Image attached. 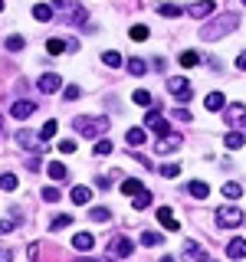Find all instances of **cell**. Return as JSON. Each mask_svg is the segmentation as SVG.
Wrapping results in <instances>:
<instances>
[{"instance_id": "45", "label": "cell", "mask_w": 246, "mask_h": 262, "mask_svg": "<svg viewBox=\"0 0 246 262\" xmlns=\"http://www.w3.org/2000/svg\"><path fill=\"white\" fill-rule=\"evenodd\" d=\"M59 151H63V154H72V151H76V141H69V138H66V141H59Z\"/></svg>"}, {"instance_id": "7", "label": "cell", "mask_w": 246, "mask_h": 262, "mask_svg": "<svg viewBox=\"0 0 246 262\" xmlns=\"http://www.w3.org/2000/svg\"><path fill=\"white\" fill-rule=\"evenodd\" d=\"M131 252H135V243L128 239V236H115L109 243V256H118V259H128Z\"/></svg>"}, {"instance_id": "14", "label": "cell", "mask_w": 246, "mask_h": 262, "mask_svg": "<svg viewBox=\"0 0 246 262\" xmlns=\"http://www.w3.org/2000/svg\"><path fill=\"white\" fill-rule=\"evenodd\" d=\"M72 246H76L79 252H89L95 246V236L92 233H76V236H72Z\"/></svg>"}, {"instance_id": "27", "label": "cell", "mask_w": 246, "mask_h": 262, "mask_svg": "<svg viewBox=\"0 0 246 262\" xmlns=\"http://www.w3.org/2000/svg\"><path fill=\"white\" fill-rule=\"evenodd\" d=\"M56 131H59V121H56V118H49V121H46V125H43V128H39V135H43V141H49V138H53V135H56Z\"/></svg>"}, {"instance_id": "4", "label": "cell", "mask_w": 246, "mask_h": 262, "mask_svg": "<svg viewBox=\"0 0 246 262\" xmlns=\"http://www.w3.org/2000/svg\"><path fill=\"white\" fill-rule=\"evenodd\" d=\"M243 210H236V207H220L217 210V226H223V229H236L243 223Z\"/></svg>"}, {"instance_id": "15", "label": "cell", "mask_w": 246, "mask_h": 262, "mask_svg": "<svg viewBox=\"0 0 246 262\" xmlns=\"http://www.w3.org/2000/svg\"><path fill=\"white\" fill-rule=\"evenodd\" d=\"M184 256H187V259H194V262H207V259H210L197 243H184Z\"/></svg>"}, {"instance_id": "28", "label": "cell", "mask_w": 246, "mask_h": 262, "mask_svg": "<svg viewBox=\"0 0 246 262\" xmlns=\"http://www.w3.org/2000/svg\"><path fill=\"white\" fill-rule=\"evenodd\" d=\"M49 177H53V180H66V164L49 161Z\"/></svg>"}, {"instance_id": "25", "label": "cell", "mask_w": 246, "mask_h": 262, "mask_svg": "<svg viewBox=\"0 0 246 262\" xmlns=\"http://www.w3.org/2000/svg\"><path fill=\"white\" fill-rule=\"evenodd\" d=\"M63 49H69V43H66V39H49V43H46V53H49V56H59Z\"/></svg>"}, {"instance_id": "11", "label": "cell", "mask_w": 246, "mask_h": 262, "mask_svg": "<svg viewBox=\"0 0 246 262\" xmlns=\"http://www.w3.org/2000/svg\"><path fill=\"white\" fill-rule=\"evenodd\" d=\"M213 10H217V4H213V0H197V4L187 7V13H191L194 20H203V16H210Z\"/></svg>"}, {"instance_id": "42", "label": "cell", "mask_w": 246, "mask_h": 262, "mask_svg": "<svg viewBox=\"0 0 246 262\" xmlns=\"http://www.w3.org/2000/svg\"><path fill=\"white\" fill-rule=\"evenodd\" d=\"M43 200L46 203H56V200H59V190H56V187H43Z\"/></svg>"}, {"instance_id": "48", "label": "cell", "mask_w": 246, "mask_h": 262, "mask_svg": "<svg viewBox=\"0 0 246 262\" xmlns=\"http://www.w3.org/2000/svg\"><path fill=\"white\" fill-rule=\"evenodd\" d=\"M27 167H30V170H39V154H33V158L27 161Z\"/></svg>"}, {"instance_id": "43", "label": "cell", "mask_w": 246, "mask_h": 262, "mask_svg": "<svg viewBox=\"0 0 246 262\" xmlns=\"http://www.w3.org/2000/svg\"><path fill=\"white\" fill-rule=\"evenodd\" d=\"M161 174H164V177H177V174H180V164H164Z\"/></svg>"}, {"instance_id": "41", "label": "cell", "mask_w": 246, "mask_h": 262, "mask_svg": "<svg viewBox=\"0 0 246 262\" xmlns=\"http://www.w3.org/2000/svg\"><path fill=\"white\" fill-rule=\"evenodd\" d=\"M7 49H10V53H20V49H23V36H7Z\"/></svg>"}, {"instance_id": "2", "label": "cell", "mask_w": 246, "mask_h": 262, "mask_svg": "<svg viewBox=\"0 0 246 262\" xmlns=\"http://www.w3.org/2000/svg\"><path fill=\"white\" fill-rule=\"evenodd\" d=\"M72 128H76L82 138H102L105 131H109V118H105V115H76V118H72Z\"/></svg>"}, {"instance_id": "23", "label": "cell", "mask_w": 246, "mask_h": 262, "mask_svg": "<svg viewBox=\"0 0 246 262\" xmlns=\"http://www.w3.org/2000/svg\"><path fill=\"white\" fill-rule=\"evenodd\" d=\"M223 144L230 147V151H240V147H243V135H240V131H230V135L223 138Z\"/></svg>"}, {"instance_id": "18", "label": "cell", "mask_w": 246, "mask_h": 262, "mask_svg": "<svg viewBox=\"0 0 246 262\" xmlns=\"http://www.w3.org/2000/svg\"><path fill=\"white\" fill-rule=\"evenodd\" d=\"M187 190H191V196H197V200H207V196H210V187L203 184V180H191Z\"/></svg>"}, {"instance_id": "22", "label": "cell", "mask_w": 246, "mask_h": 262, "mask_svg": "<svg viewBox=\"0 0 246 262\" xmlns=\"http://www.w3.org/2000/svg\"><path fill=\"white\" fill-rule=\"evenodd\" d=\"M33 16H36L39 23L53 20V7H49V4H36V7H33Z\"/></svg>"}, {"instance_id": "33", "label": "cell", "mask_w": 246, "mask_h": 262, "mask_svg": "<svg viewBox=\"0 0 246 262\" xmlns=\"http://www.w3.org/2000/svg\"><path fill=\"white\" fill-rule=\"evenodd\" d=\"M105 154H112V141L109 138H98L95 141V158H105Z\"/></svg>"}, {"instance_id": "5", "label": "cell", "mask_w": 246, "mask_h": 262, "mask_svg": "<svg viewBox=\"0 0 246 262\" xmlns=\"http://www.w3.org/2000/svg\"><path fill=\"white\" fill-rule=\"evenodd\" d=\"M145 128H151L158 138H164V135H171V128H168V121L161 118V112H158V105L154 108H148V115H145Z\"/></svg>"}, {"instance_id": "12", "label": "cell", "mask_w": 246, "mask_h": 262, "mask_svg": "<svg viewBox=\"0 0 246 262\" xmlns=\"http://www.w3.org/2000/svg\"><path fill=\"white\" fill-rule=\"evenodd\" d=\"M33 112H36V102H30V98H20V102H13V108H10V115L20 118V121H27Z\"/></svg>"}, {"instance_id": "40", "label": "cell", "mask_w": 246, "mask_h": 262, "mask_svg": "<svg viewBox=\"0 0 246 262\" xmlns=\"http://www.w3.org/2000/svg\"><path fill=\"white\" fill-rule=\"evenodd\" d=\"M128 33H131V39H135V43H145V39H148V27H131Z\"/></svg>"}, {"instance_id": "53", "label": "cell", "mask_w": 246, "mask_h": 262, "mask_svg": "<svg viewBox=\"0 0 246 262\" xmlns=\"http://www.w3.org/2000/svg\"><path fill=\"white\" fill-rule=\"evenodd\" d=\"M0 131H4V121H0Z\"/></svg>"}, {"instance_id": "49", "label": "cell", "mask_w": 246, "mask_h": 262, "mask_svg": "<svg viewBox=\"0 0 246 262\" xmlns=\"http://www.w3.org/2000/svg\"><path fill=\"white\" fill-rule=\"evenodd\" d=\"M13 259V252L10 249H4V246H0V262H10Z\"/></svg>"}, {"instance_id": "3", "label": "cell", "mask_w": 246, "mask_h": 262, "mask_svg": "<svg viewBox=\"0 0 246 262\" xmlns=\"http://www.w3.org/2000/svg\"><path fill=\"white\" fill-rule=\"evenodd\" d=\"M16 144L27 147V151H33V154H39V151H46V144H49V141H43V135H36V131L23 128L20 135H16Z\"/></svg>"}, {"instance_id": "10", "label": "cell", "mask_w": 246, "mask_h": 262, "mask_svg": "<svg viewBox=\"0 0 246 262\" xmlns=\"http://www.w3.org/2000/svg\"><path fill=\"white\" fill-rule=\"evenodd\" d=\"M36 85H39V92L53 95V92H59V89H63V79L56 76V72H46V76H39V82H36Z\"/></svg>"}, {"instance_id": "16", "label": "cell", "mask_w": 246, "mask_h": 262, "mask_svg": "<svg viewBox=\"0 0 246 262\" xmlns=\"http://www.w3.org/2000/svg\"><path fill=\"white\" fill-rule=\"evenodd\" d=\"M125 141H128L131 147H141V144L148 141V135H145V128H128V131H125Z\"/></svg>"}, {"instance_id": "47", "label": "cell", "mask_w": 246, "mask_h": 262, "mask_svg": "<svg viewBox=\"0 0 246 262\" xmlns=\"http://www.w3.org/2000/svg\"><path fill=\"white\" fill-rule=\"evenodd\" d=\"M13 223H16L13 216H10V220H0V233H10V229H13Z\"/></svg>"}, {"instance_id": "13", "label": "cell", "mask_w": 246, "mask_h": 262, "mask_svg": "<svg viewBox=\"0 0 246 262\" xmlns=\"http://www.w3.org/2000/svg\"><path fill=\"white\" fill-rule=\"evenodd\" d=\"M227 256H230V259H246V239L233 236V239L227 243Z\"/></svg>"}, {"instance_id": "38", "label": "cell", "mask_w": 246, "mask_h": 262, "mask_svg": "<svg viewBox=\"0 0 246 262\" xmlns=\"http://www.w3.org/2000/svg\"><path fill=\"white\" fill-rule=\"evenodd\" d=\"M158 13L171 20V16H180V7H177V4H161V10H158Z\"/></svg>"}, {"instance_id": "35", "label": "cell", "mask_w": 246, "mask_h": 262, "mask_svg": "<svg viewBox=\"0 0 246 262\" xmlns=\"http://www.w3.org/2000/svg\"><path fill=\"white\" fill-rule=\"evenodd\" d=\"M0 190H7V193L16 190V177L13 174H0Z\"/></svg>"}, {"instance_id": "44", "label": "cell", "mask_w": 246, "mask_h": 262, "mask_svg": "<svg viewBox=\"0 0 246 262\" xmlns=\"http://www.w3.org/2000/svg\"><path fill=\"white\" fill-rule=\"evenodd\" d=\"M69 223H72V216H56V220H53V226H49V229H66Z\"/></svg>"}, {"instance_id": "29", "label": "cell", "mask_w": 246, "mask_h": 262, "mask_svg": "<svg viewBox=\"0 0 246 262\" xmlns=\"http://www.w3.org/2000/svg\"><path fill=\"white\" fill-rule=\"evenodd\" d=\"M128 72H131V76H145V72H148V62L145 59H128Z\"/></svg>"}, {"instance_id": "54", "label": "cell", "mask_w": 246, "mask_h": 262, "mask_svg": "<svg viewBox=\"0 0 246 262\" xmlns=\"http://www.w3.org/2000/svg\"><path fill=\"white\" fill-rule=\"evenodd\" d=\"M207 262H213V259H207Z\"/></svg>"}, {"instance_id": "52", "label": "cell", "mask_w": 246, "mask_h": 262, "mask_svg": "<svg viewBox=\"0 0 246 262\" xmlns=\"http://www.w3.org/2000/svg\"><path fill=\"white\" fill-rule=\"evenodd\" d=\"M79 262H95V259H79Z\"/></svg>"}, {"instance_id": "50", "label": "cell", "mask_w": 246, "mask_h": 262, "mask_svg": "<svg viewBox=\"0 0 246 262\" xmlns=\"http://www.w3.org/2000/svg\"><path fill=\"white\" fill-rule=\"evenodd\" d=\"M236 69H246V53H240V56H236Z\"/></svg>"}, {"instance_id": "32", "label": "cell", "mask_w": 246, "mask_h": 262, "mask_svg": "<svg viewBox=\"0 0 246 262\" xmlns=\"http://www.w3.org/2000/svg\"><path fill=\"white\" fill-rule=\"evenodd\" d=\"M197 62H200V56H197V53H191V49H187V53H180V66H184V69H194Z\"/></svg>"}, {"instance_id": "39", "label": "cell", "mask_w": 246, "mask_h": 262, "mask_svg": "<svg viewBox=\"0 0 246 262\" xmlns=\"http://www.w3.org/2000/svg\"><path fill=\"white\" fill-rule=\"evenodd\" d=\"M79 95H82V89H79V85H66V89H63V98H66V102H76Z\"/></svg>"}, {"instance_id": "8", "label": "cell", "mask_w": 246, "mask_h": 262, "mask_svg": "<svg viewBox=\"0 0 246 262\" xmlns=\"http://www.w3.org/2000/svg\"><path fill=\"white\" fill-rule=\"evenodd\" d=\"M168 92L177 98V102H191V82L187 79H168Z\"/></svg>"}, {"instance_id": "30", "label": "cell", "mask_w": 246, "mask_h": 262, "mask_svg": "<svg viewBox=\"0 0 246 262\" xmlns=\"http://www.w3.org/2000/svg\"><path fill=\"white\" fill-rule=\"evenodd\" d=\"M102 62L109 66V69H118V66H121V56L115 53V49H109V53H102Z\"/></svg>"}, {"instance_id": "51", "label": "cell", "mask_w": 246, "mask_h": 262, "mask_svg": "<svg viewBox=\"0 0 246 262\" xmlns=\"http://www.w3.org/2000/svg\"><path fill=\"white\" fill-rule=\"evenodd\" d=\"M161 262H174V259H171V256H164V259H161Z\"/></svg>"}, {"instance_id": "24", "label": "cell", "mask_w": 246, "mask_h": 262, "mask_svg": "<svg viewBox=\"0 0 246 262\" xmlns=\"http://www.w3.org/2000/svg\"><path fill=\"white\" fill-rule=\"evenodd\" d=\"M131 207H135V210H148V207H151V193L141 190L138 196H131Z\"/></svg>"}, {"instance_id": "20", "label": "cell", "mask_w": 246, "mask_h": 262, "mask_svg": "<svg viewBox=\"0 0 246 262\" xmlns=\"http://www.w3.org/2000/svg\"><path fill=\"white\" fill-rule=\"evenodd\" d=\"M141 190H145V184H141L138 177H128L125 184H121V193H125V196H138Z\"/></svg>"}, {"instance_id": "55", "label": "cell", "mask_w": 246, "mask_h": 262, "mask_svg": "<svg viewBox=\"0 0 246 262\" xmlns=\"http://www.w3.org/2000/svg\"><path fill=\"white\" fill-rule=\"evenodd\" d=\"M243 4H246V0H243Z\"/></svg>"}, {"instance_id": "46", "label": "cell", "mask_w": 246, "mask_h": 262, "mask_svg": "<svg viewBox=\"0 0 246 262\" xmlns=\"http://www.w3.org/2000/svg\"><path fill=\"white\" fill-rule=\"evenodd\" d=\"M174 118L177 121H191V112H187V108H174Z\"/></svg>"}, {"instance_id": "34", "label": "cell", "mask_w": 246, "mask_h": 262, "mask_svg": "<svg viewBox=\"0 0 246 262\" xmlns=\"http://www.w3.org/2000/svg\"><path fill=\"white\" fill-rule=\"evenodd\" d=\"M89 216H92L95 223H109V220H112V213H109V207H98V210L89 213Z\"/></svg>"}, {"instance_id": "21", "label": "cell", "mask_w": 246, "mask_h": 262, "mask_svg": "<svg viewBox=\"0 0 246 262\" xmlns=\"http://www.w3.org/2000/svg\"><path fill=\"white\" fill-rule=\"evenodd\" d=\"M207 112H223V105H227V98H223V92H210L207 95Z\"/></svg>"}, {"instance_id": "31", "label": "cell", "mask_w": 246, "mask_h": 262, "mask_svg": "<svg viewBox=\"0 0 246 262\" xmlns=\"http://www.w3.org/2000/svg\"><path fill=\"white\" fill-rule=\"evenodd\" d=\"M161 243H164L161 233H151V229H148V233H141V246H161Z\"/></svg>"}, {"instance_id": "37", "label": "cell", "mask_w": 246, "mask_h": 262, "mask_svg": "<svg viewBox=\"0 0 246 262\" xmlns=\"http://www.w3.org/2000/svg\"><path fill=\"white\" fill-rule=\"evenodd\" d=\"M240 193H243V187H240V184H233V180H230V184H223V196H230V200H236Z\"/></svg>"}, {"instance_id": "6", "label": "cell", "mask_w": 246, "mask_h": 262, "mask_svg": "<svg viewBox=\"0 0 246 262\" xmlns=\"http://www.w3.org/2000/svg\"><path fill=\"white\" fill-rule=\"evenodd\" d=\"M223 118H227V125L230 128H246V105H240V102H233L230 108H223Z\"/></svg>"}, {"instance_id": "9", "label": "cell", "mask_w": 246, "mask_h": 262, "mask_svg": "<svg viewBox=\"0 0 246 262\" xmlns=\"http://www.w3.org/2000/svg\"><path fill=\"white\" fill-rule=\"evenodd\" d=\"M180 147V131H171V135H164L154 141V151L158 154H171V151H177Z\"/></svg>"}, {"instance_id": "17", "label": "cell", "mask_w": 246, "mask_h": 262, "mask_svg": "<svg viewBox=\"0 0 246 262\" xmlns=\"http://www.w3.org/2000/svg\"><path fill=\"white\" fill-rule=\"evenodd\" d=\"M158 220H161V226L164 229H171V233H177V229H180V223H177V220H174V213H171V210H158Z\"/></svg>"}, {"instance_id": "19", "label": "cell", "mask_w": 246, "mask_h": 262, "mask_svg": "<svg viewBox=\"0 0 246 262\" xmlns=\"http://www.w3.org/2000/svg\"><path fill=\"white\" fill-rule=\"evenodd\" d=\"M69 200L82 207V203H89V200H92V190H89V187H72V190H69Z\"/></svg>"}, {"instance_id": "26", "label": "cell", "mask_w": 246, "mask_h": 262, "mask_svg": "<svg viewBox=\"0 0 246 262\" xmlns=\"http://www.w3.org/2000/svg\"><path fill=\"white\" fill-rule=\"evenodd\" d=\"M131 98H135V105H141V108H151V102H154L151 92H145V89H138V92L131 95Z\"/></svg>"}, {"instance_id": "36", "label": "cell", "mask_w": 246, "mask_h": 262, "mask_svg": "<svg viewBox=\"0 0 246 262\" xmlns=\"http://www.w3.org/2000/svg\"><path fill=\"white\" fill-rule=\"evenodd\" d=\"M76 23H86V10L82 7H72L69 10V27H76Z\"/></svg>"}, {"instance_id": "1", "label": "cell", "mask_w": 246, "mask_h": 262, "mask_svg": "<svg viewBox=\"0 0 246 262\" xmlns=\"http://www.w3.org/2000/svg\"><path fill=\"white\" fill-rule=\"evenodd\" d=\"M236 27H240V16H236V13H217L213 20H207L200 27V39H203V43L223 39V36H230V33H236Z\"/></svg>"}]
</instances>
